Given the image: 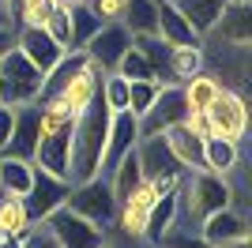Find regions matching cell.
Returning <instances> with one entry per match:
<instances>
[{
    "label": "cell",
    "instance_id": "cell-34",
    "mask_svg": "<svg viewBox=\"0 0 252 248\" xmlns=\"http://www.w3.org/2000/svg\"><path fill=\"white\" fill-rule=\"evenodd\" d=\"M125 4L128 0H87L83 8L91 11L98 23H121L125 19Z\"/></svg>",
    "mask_w": 252,
    "mask_h": 248
},
{
    "label": "cell",
    "instance_id": "cell-1",
    "mask_svg": "<svg viewBox=\"0 0 252 248\" xmlns=\"http://www.w3.org/2000/svg\"><path fill=\"white\" fill-rule=\"evenodd\" d=\"M109 109L102 105V98L87 105L83 113H75L72 128V151H68V181H91L102 177V155H105V132H109Z\"/></svg>",
    "mask_w": 252,
    "mask_h": 248
},
{
    "label": "cell",
    "instance_id": "cell-19",
    "mask_svg": "<svg viewBox=\"0 0 252 248\" xmlns=\"http://www.w3.org/2000/svg\"><path fill=\"white\" fill-rule=\"evenodd\" d=\"M237 165H241V143L237 139H219V135L203 139V169L230 177Z\"/></svg>",
    "mask_w": 252,
    "mask_h": 248
},
{
    "label": "cell",
    "instance_id": "cell-2",
    "mask_svg": "<svg viewBox=\"0 0 252 248\" xmlns=\"http://www.w3.org/2000/svg\"><path fill=\"white\" fill-rule=\"evenodd\" d=\"M72 128L75 117L61 102L42 98L38 102V147H34V165L53 177L68 181V151H72Z\"/></svg>",
    "mask_w": 252,
    "mask_h": 248
},
{
    "label": "cell",
    "instance_id": "cell-22",
    "mask_svg": "<svg viewBox=\"0 0 252 248\" xmlns=\"http://www.w3.org/2000/svg\"><path fill=\"white\" fill-rule=\"evenodd\" d=\"M105 181H109V192H113V199L121 203V199H128V192L143 181V169H139V158H136V147L128 151V155L117 158V165L105 173Z\"/></svg>",
    "mask_w": 252,
    "mask_h": 248
},
{
    "label": "cell",
    "instance_id": "cell-30",
    "mask_svg": "<svg viewBox=\"0 0 252 248\" xmlns=\"http://www.w3.org/2000/svg\"><path fill=\"white\" fill-rule=\"evenodd\" d=\"M57 11V0H23L15 11V27H45Z\"/></svg>",
    "mask_w": 252,
    "mask_h": 248
},
{
    "label": "cell",
    "instance_id": "cell-28",
    "mask_svg": "<svg viewBox=\"0 0 252 248\" xmlns=\"http://www.w3.org/2000/svg\"><path fill=\"white\" fill-rule=\"evenodd\" d=\"M98 98H102V105L109 109V113L128 109V79H125V75H117V72H105L102 87H98Z\"/></svg>",
    "mask_w": 252,
    "mask_h": 248
},
{
    "label": "cell",
    "instance_id": "cell-23",
    "mask_svg": "<svg viewBox=\"0 0 252 248\" xmlns=\"http://www.w3.org/2000/svg\"><path fill=\"white\" fill-rule=\"evenodd\" d=\"M31 181H34V162L0 155V192H8V196H27V192H31Z\"/></svg>",
    "mask_w": 252,
    "mask_h": 248
},
{
    "label": "cell",
    "instance_id": "cell-21",
    "mask_svg": "<svg viewBox=\"0 0 252 248\" xmlns=\"http://www.w3.org/2000/svg\"><path fill=\"white\" fill-rule=\"evenodd\" d=\"M173 4H177V11L189 19L192 31L200 34V41L215 31V23H219L222 8H226V0H173Z\"/></svg>",
    "mask_w": 252,
    "mask_h": 248
},
{
    "label": "cell",
    "instance_id": "cell-6",
    "mask_svg": "<svg viewBox=\"0 0 252 248\" xmlns=\"http://www.w3.org/2000/svg\"><path fill=\"white\" fill-rule=\"evenodd\" d=\"M207 121H211V135L241 143L249 135V102H245V94L233 91V87H222L219 98L207 105Z\"/></svg>",
    "mask_w": 252,
    "mask_h": 248
},
{
    "label": "cell",
    "instance_id": "cell-12",
    "mask_svg": "<svg viewBox=\"0 0 252 248\" xmlns=\"http://www.w3.org/2000/svg\"><path fill=\"white\" fill-rule=\"evenodd\" d=\"M68 192H72V181H64V177H53L45 173V169H38L34 165V181H31V192H27V211H31L34 222H42L45 215H53L57 207H64V199H68Z\"/></svg>",
    "mask_w": 252,
    "mask_h": 248
},
{
    "label": "cell",
    "instance_id": "cell-7",
    "mask_svg": "<svg viewBox=\"0 0 252 248\" xmlns=\"http://www.w3.org/2000/svg\"><path fill=\"white\" fill-rule=\"evenodd\" d=\"M42 222L49 226L53 237L61 241V248H98L105 241V233L94 226V222H87L83 215H75L68 207H57V211L45 215Z\"/></svg>",
    "mask_w": 252,
    "mask_h": 248
},
{
    "label": "cell",
    "instance_id": "cell-25",
    "mask_svg": "<svg viewBox=\"0 0 252 248\" xmlns=\"http://www.w3.org/2000/svg\"><path fill=\"white\" fill-rule=\"evenodd\" d=\"M125 31L132 38H147L158 27V0H128L125 4Z\"/></svg>",
    "mask_w": 252,
    "mask_h": 248
},
{
    "label": "cell",
    "instance_id": "cell-42",
    "mask_svg": "<svg viewBox=\"0 0 252 248\" xmlns=\"http://www.w3.org/2000/svg\"><path fill=\"white\" fill-rule=\"evenodd\" d=\"M4 4H8V11H11V19H15V11H19V4H23V0H4Z\"/></svg>",
    "mask_w": 252,
    "mask_h": 248
},
{
    "label": "cell",
    "instance_id": "cell-39",
    "mask_svg": "<svg viewBox=\"0 0 252 248\" xmlns=\"http://www.w3.org/2000/svg\"><path fill=\"white\" fill-rule=\"evenodd\" d=\"M0 27H15V19H11V11H8L4 0H0Z\"/></svg>",
    "mask_w": 252,
    "mask_h": 248
},
{
    "label": "cell",
    "instance_id": "cell-33",
    "mask_svg": "<svg viewBox=\"0 0 252 248\" xmlns=\"http://www.w3.org/2000/svg\"><path fill=\"white\" fill-rule=\"evenodd\" d=\"M98 27H102V23H98L94 15L83 8V4H79V8H72V49H83L87 38H91Z\"/></svg>",
    "mask_w": 252,
    "mask_h": 248
},
{
    "label": "cell",
    "instance_id": "cell-24",
    "mask_svg": "<svg viewBox=\"0 0 252 248\" xmlns=\"http://www.w3.org/2000/svg\"><path fill=\"white\" fill-rule=\"evenodd\" d=\"M219 91H222V79L215 72H207V68L181 83V94H185V105H189V109H207V105L219 98Z\"/></svg>",
    "mask_w": 252,
    "mask_h": 248
},
{
    "label": "cell",
    "instance_id": "cell-29",
    "mask_svg": "<svg viewBox=\"0 0 252 248\" xmlns=\"http://www.w3.org/2000/svg\"><path fill=\"white\" fill-rule=\"evenodd\" d=\"M158 91H162L158 79H128V113L143 117L151 109V102L158 98Z\"/></svg>",
    "mask_w": 252,
    "mask_h": 248
},
{
    "label": "cell",
    "instance_id": "cell-32",
    "mask_svg": "<svg viewBox=\"0 0 252 248\" xmlns=\"http://www.w3.org/2000/svg\"><path fill=\"white\" fill-rule=\"evenodd\" d=\"M45 31H49V38L61 45V49L72 53V8H61L57 4V11L49 15V23H45Z\"/></svg>",
    "mask_w": 252,
    "mask_h": 248
},
{
    "label": "cell",
    "instance_id": "cell-9",
    "mask_svg": "<svg viewBox=\"0 0 252 248\" xmlns=\"http://www.w3.org/2000/svg\"><path fill=\"white\" fill-rule=\"evenodd\" d=\"M189 105H185V94H181V83H162L158 98L151 102V109L139 117V135H158L173 128V124L185 121Z\"/></svg>",
    "mask_w": 252,
    "mask_h": 248
},
{
    "label": "cell",
    "instance_id": "cell-4",
    "mask_svg": "<svg viewBox=\"0 0 252 248\" xmlns=\"http://www.w3.org/2000/svg\"><path fill=\"white\" fill-rule=\"evenodd\" d=\"M45 94V75L34 68L19 49H8L0 57V105L19 109V105H34Z\"/></svg>",
    "mask_w": 252,
    "mask_h": 248
},
{
    "label": "cell",
    "instance_id": "cell-13",
    "mask_svg": "<svg viewBox=\"0 0 252 248\" xmlns=\"http://www.w3.org/2000/svg\"><path fill=\"white\" fill-rule=\"evenodd\" d=\"M136 158H139V169H143V177H151V181H181V169L177 158H173V151L166 147V139H162V132L158 135H139L136 143Z\"/></svg>",
    "mask_w": 252,
    "mask_h": 248
},
{
    "label": "cell",
    "instance_id": "cell-37",
    "mask_svg": "<svg viewBox=\"0 0 252 248\" xmlns=\"http://www.w3.org/2000/svg\"><path fill=\"white\" fill-rule=\"evenodd\" d=\"M8 49H15V27H0V57Z\"/></svg>",
    "mask_w": 252,
    "mask_h": 248
},
{
    "label": "cell",
    "instance_id": "cell-36",
    "mask_svg": "<svg viewBox=\"0 0 252 248\" xmlns=\"http://www.w3.org/2000/svg\"><path fill=\"white\" fill-rule=\"evenodd\" d=\"M11 121H15V109L0 105V155H4V147H8V139H11Z\"/></svg>",
    "mask_w": 252,
    "mask_h": 248
},
{
    "label": "cell",
    "instance_id": "cell-20",
    "mask_svg": "<svg viewBox=\"0 0 252 248\" xmlns=\"http://www.w3.org/2000/svg\"><path fill=\"white\" fill-rule=\"evenodd\" d=\"M31 226H34V218L27 211V199L0 192V241H19Z\"/></svg>",
    "mask_w": 252,
    "mask_h": 248
},
{
    "label": "cell",
    "instance_id": "cell-17",
    "mask_svg": "<svg viewBox=\"0 0 252 248\" xmlns=\"http://www.w3.org/2000/svg\"><path fill=\"white\" fill-rule=\"evenodd\" d=\"M34 147H38V102H34V105H19V109H15L11 139H8V147H4V155L34 162Z\"/></svg>",
    "mask_w": 252,
    "mask_h": 248
},
{
    "label": "cell",
    "instance_id": "cell-27",
    "mask_svg": "<svg viewBox=\"0 0 252 248\" xmlns=\"http://www.w3.org/2000/svg\"><path fill=\"white\" fill-rule=\"evenodd\" d=\"M203 72V45H177L169 49V83H185Z\"/></svg>",
    "mask_w": 252,
    "mask_h": 248
},
{
    "label": "cell",
    "instance_id": "cell-8",
    "mask_svg": "<svg viewBox=\"0 0 252 248\" xmlns=\"http://www.w3.org/2000/svg\"><path fill=\"white\" fill-rule=\"evenodd\" d=\"M203 41H215V45H230V49H249L252 45V4L249 0H226L215 31Z\"/></svg>",
    "mask_w": 252,
    "mask_h": 248
},
{
    "label": "cell",
    "instance_id": "cell-35",
    "mask_svg": "<svg viewBox=\"0 0 252 248\" xmlns=\"http://www.w3.org/2000/svg\"><path fill=\"white\" fill-rule=\"evenodd\" d=\"M19 245H23V248H61V241L49 233V226H45V222H34V226L19 237Z\"/></svg>",
    "mask_w": 252,
    "mask_h": 248
},
{
    "label": "cell",
    "instance_id": "cell-3",
    "mask_svg": "<svg viewBox=\"0 0 252 248\" xmlns=\"http://www.w3.org/2000/svg\"><path fill=\"white\" fill-rule=\"evenodd\" d=\"M177 199H181V222L192 229H200V222L215 211L233 203L230 177L211 173V169H189L177 181Z\"/></svg>",
    "mask_w": 252,
    "mask_h": 248
},
{
    "label": "cell",
    "instance_id": "cell-40",
    "mask_svg": "<svg viewBox=\"0 0 252 248\" xmlns=\"http://www.w3.org/2000/svg\"><path fill=\"white\" fill-rule=\"evenodd\" d=\"M109 248H143L139 241H128V237H121V241H109Z\"/></svg>",
    "mask_w": 252,
    "mask_h": 248
},
{
    "label": "cell",
    "instance_id": "cell-41",
    "mask_svg": "<svg viewBox=\"0 0 252 248\" xmlns=\"http://www.w3.org/2000/svg\"><path fill=\"white\" fill-rule=\"evenodd\" d=\"M61 8H79V4H87V0H57Z\"/></svg>",
    "mask_w": 252,
    "mask_h": 248
},
{
    "label": "cell",
    "instance_id": "cell-18",
    "mask_svg": "<svg viewBox=\"0 0 252 248\" xmlns=\"http://www.w3.org/2000/svg\"><path fill=\"white\" fill-rule=\"evenodd\" d=\"M162 139H166V147L173 151V158H177V165L185 169V173H189V169H203V139H200V135H192L185 124L166 128Z\"/></svg>",
    "mask_w": 252,
    "mask_h": 248
},
{
    "label": "cell",
    "instance_id": "cell-43",
    "mask_svg": "<svg viewBox=\"0 0 252 248\" xmlns=\"http://www.w3.org/2000/svg\"><path fill=\"white\" fill-rule=\"evenodd\" d=\"M98 248H109V237H105V241H102V245H98Z\"/></svg>",
    "mask_w": 252,
    "mask_h": 248
},
{
    "label": "cell",
    "instance_id": "cell-31",
    "mask_svg": "<svg viewBox=\"0 0 252 248\" xmlns=\"http://www.w3.org/2000/svg\"><path fill=\"white\" fill-rule=\"evenodd\" d=\"M117 75H125V79H155V68L147 64V57L136 49V41L125 49V57L117 61Z\"/></svg>",
    "mask_w": 252,
    "mask_h": 248
},
{
    "label": "cell",
    "instance_id": "cell-15",
    "mask_svg": "<svg viewBox=\"0 0 252 248\" xmlns=\"http://www.w3.org/2000/svg\"><path fill=\"white\" fill-rule=\"evenodd\" d=\"M200 237L203 245H219V241H233V237H249V218L241 207H222L215 215H207L200 222Z\"/></svg>",
    "mask_w": 252,
    "mask_h": 248
},
{
    "label": "cell",
    "instance_id": "cell-11",
    "mask_svg": "<svg viewBox=\"0 0 252 248\" xmlns=\"http://www.w3.org/2000/svg\"><path fill=\"white\" fill-rule=\"evenodd\" d=\"M15 49H19L42 75H49L53 68L64 61V53H68V49H61V45L49 38L45 27H15Z\"/></svg>",
    "mask_w": 252,
    "mask_h": 248
},
{
    "label": "cell",
    "instance_id": "cell-38",
    "mask_svg": "<svg viewBox=\"0 0 252 248\" xmlns=\"http://www.w3.org/2000/svg\"><path fill=\"white\" fill-rule=\"evenodd\" d=\"M207 248H249V237H233V241H219V245H207Z\"/></svg>",
    "mask_w": 252,
    "mask_h": 248
},
{
    "label": "cell",
    "instance_id": "cell-5",
    "mask_svg": "<svg viewBox=\"0 0 252 248\" xmlns=\"http://www.w3.org/2000/svg\"><path fill=\"white\" fill-rule=\"evenodd\" d=\"M64 207H68V211H75V215H83L87 222H94L102 233H109V229H113L117 199H113V192H109V181H105V177H91V181L72 185V192H68Z\"/></svg>",
    "mask_w": 252,
    "mask_h": 248
},
{
    "label": "cell",
    "instance_id": "cell-16",
    "mask_svg": "<svg viewBox=\"0 0 252 248\" xmlns=\"http://www.w3.org/2000/svg\"><path fill=\"white\" fill-rule=\"evenodd\" d=\"M155 38L169 49L177 45H200V34L189 27V19L177 11L173 0H158V27H155Z\"/></svg>",
    "mask_w": 252,
    "mask_h": 248
},
{
    "label": "cell",
    "instance_id": "cell-10",
    "mask_svg": "<svg viewBox=\"0 0 252 248\" xmlns=\"http://www.w3.org/2000/svg\"><path fill=\"white\" fill-rule=\"evenodd\" d=\"M128 45H132V34L125 31V23H102V27L87 38L83 53L102 68V72H117V61L125 57Z\"/></svg>",
    "mask_w": 252,
    "mask_h": 248
},
{
    "label": "cell",
    "instance_id": "cell-14",
    "mask_svg": "<svg viewBox=\"0 0 252 248\" xmlns=\"http://www.w3.org/2000/svg\"><path fill=\"white\" fill-rule=\"evenodd\" d=\"M139 143V117L121 109V113L109 117V132H105V155H102V177L117 165V158L128 155L132 147Z\"/></svg>",
    "mask_w": 252,
    "mask_h": 248
},
{
    "label": "cell",
    "instance_id": "cell-26",
    "mask_svg": "<svg viewBox=\"0 0 252 248\" xmlns=\"http://www.w3.org/2000/svg\"><path fill=\"white\" fill-rule=\"evenodd\" d=\"M177 218H181V199H177V192L158 196V203L151 207V215H147V237H143V245H147V241H155L158 233H166Z\"/></svg>",
    "mask_w": 252,
    "mask_h": 248
}]
</instances>
